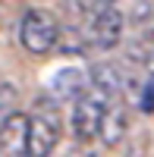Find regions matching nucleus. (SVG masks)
Returning <instances> with one entry per match:
<instances>
[{"label":"nucleus","instance_id":"obj_1","mask_svg":"<svg viewBox=\"0 0 154 157\" xmlns=\"http://www.w3.org/2000/svg\"><path fill=\"white\" fill-rule=\"evenodd\" d=\"M60 132L63 123L57 113V101L47 94L44 101H38V110L29 113V157H50L60 141Z\"/></svg>","mask_w":154,"mask_h":157},{"label":"nucleus","instance_id":"obj_2","mask_svg":"<svg viewBox=\"0 0 154 157\" xmlns=\"http://www.w3.org/2000/svg\"><path fill=\"white\" fill-rule=\"evenodd\" d=\"M110 101H117V98H110V94H104V91H98V88H91V85L72 101L69 129H72V138L79 141V145H88L91 138H98L101 116H104V110H107Z\"/></svg>","mask_w":154,"mask_h":157},{"label":"nucleus","instance_id":"obj_3","mask_svg":"<svg viewBox=\"0 0 154 157\" xmlns=\"http://www.w3.org/2000/svg\"><path fill=\"white\" fill-rule=\"evenodd\" d=\"M60 41V22L54 19V13L47 10H25V16L19 22V44L29 54L41 57L50 54Z\"/></svg>","mask_w":154,"mask_h":157},{"label":"nucleus","instance_id":"obj_4","mask_svg":"<svg viewBox=\"0 0 154 157\" xmlns=\"http://www.w3.org/2000/svg\"><path fill=\"white\" fill-rule=\"evenodd\" d=\"M123 29H126V19L123 13L113 6H101L88 16V29H85V38L88 44L98 47V50H113L120 41H123Z\"/></svg>","mask_w":154,"mask_h":157},{"label":"nucleus","instance_id":"obj_5","mask_svg":"<svg viewBox=\"0 0 154 157\" xmlns=\"http://www.w3.org/2000/svg\"><path fill=\"white\" fill-rule=\"evenodd\" d=\"M0 157H29V113L10 110L0 116Z\"/></svg>","mask_w":154,"mask_h":157},{"label":"nucleus","instance_id":"obj_6","mask_svg":"<svg viewBox=\"0 0 154 157\" xmlns=\"http://www.w3.org/2000/svg\"><path fill=\"white\" fill-rule=\"evenodd\" d=\"M85 88H88V72L79 69V66H66V69L54 72V78L47 85V94L57 104H63V101H75Z\"/></svg>","mask_w":154,"mask_h":157},{"label":"nucleus","instance_id":"obj_7","mask_svg":"<svg viewBox=\"0 0 154 157\" xmlns=\"http://www.w3.org/2000/svg\"><path fill=\"white\" fill-rule=\"evenodd\" d=\"M126 132H129V110H126V104L120 101H110L104 116H101V129H98V138L104 141L107 148L120 145V141L126 138Z\"/></svg>","mask_w":154,"mask_h":157},{"label":"nucleus","instance_id":"obj_8","mask_svg":"<svg viewBox=\"0 0 154 157\" xmlns=\"http://www.w3.org/2000/svg\"><path fill=\"white\" fill-rule=\"evenodd\" d=\"M88 85L104 91V94H110V98H117L123 91V72H120V66H113V63H101V66H91Z\"/></svg>","mask_w":154,"mask_h":157},{"label":"nucleus","instance_id":"obj_9","mask_svg":"<svg viewBox=\"0 0 154 157\" xmlns=\"http://www.w3.org/2000/svg\"><path fill=\"white\" fill-rule=\"evenodd\" d=\"M135 107L142 110V113H154V69H148V75H145V82L138 85V91H135Z\"/></svg>","mask_w":154,"mask_h":157},{"label":"nucleus","instance_id":"obj_10","mask_svg":"<svg viewBox=\"0 0 154 157\" xmlns=\"http://www.w3.org/2000/svg\"><path fill=\"white\" fill-rule=\"evenodd\" d=\"M113 3H117V0H85V16H91V13L94 10H101V6H113Z\"/></svg>","mask_w":154,"mask_h":157}]
</instances>
